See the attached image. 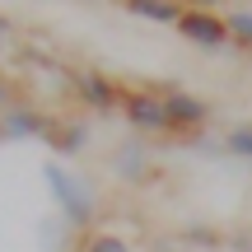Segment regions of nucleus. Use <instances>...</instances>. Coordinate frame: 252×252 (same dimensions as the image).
Returning a JSON list of instances; mask_svg holds the SVG:
<instances>
[{
	"mask_svg": "<svg viewBox=\"0 0 252 252\" xmlns=\"http://www.w3.org/2000/svg\"><path fill=\"white\" fill-rule=\"evenodd\" d=\"M42 178H47V191H52L56 210H61V220L70 229H89L94 220H98V196H94V187L80 173H65L61 163H47Z\"/></svg>",
	"mask_w": 252,
	"mask_h": 252,
	"instance_id": "nucleus-1",
	"label": "nucleus"
},
{
	"mask_svg": "<svg viewBox=\"0 0 252 252\" xmlns=\"http://www.w3.org/2000/svg\"><path fill=\"white\" fill-rule=\"evenodd\" d=\"M122 112L135 131L154 135V131H168V112H163V94H145V89H126L122 94Z\"/></svg>",
	"mask_w": 252,
	"mask_h": 252,
	"instance_id": "nucleus-2",
	"label": "nucleus"
},
{
	"mask_svg": "<svg viewBox=\"0 0 252 252\" xmlns=\"http://www.w3.org/2000/svg\"><path fill=\"white\" fill-rule=\"evenodd\" d=\"M178 33L187 37L191 47H206V52H215V47L229 42V24L220 14H210V9H182Z\"/></svg>",
	"mask_w": 252,
	"mask_h": 252,
	"instance_id": "nucleus-3",
	"label": "nucleus"
},
{
	"mask_svg": "<svg viewBox=\"0 0 252 252\" xmlns=\"http://www.w3.org/2000/svg\"><path fill=\"white\" fill-rule=\"evenodd\" d=\"M163 112H168V131H196V126L210 122V103L196 98V94H163Z\"/></svg>",
	"mask_w": 252,
	"mask_h": 252,
	"instance_id": "nucleus-4",
	"label": "nucleus"
},
{
	"mask_svg": "<svg viewBox=\"0 0 252 252\" xmlns=\"http://www.w3.org/2000/svg\"><path fill=\"white\" fill-rule=\"evenodd\" d=\"M52 122L56 117H47V112H37V108H5L0 112V135L5 140H37V135H47L52 131Z\"/></svg>",
	"mask_w": 252,
	"mask_h": 252,
	"instance_id": "nucleus-5",
	"label": "nucleus"
},
{
	"mask_svg": "<svg viewBox=\"0 0 252 252\" xmlns=\"http://www.w3.org/2000/svg\"><path fill=\"white\" fill-rule=\"evenodd\" d=\"M75 89L94 112H117L122 108V89L108 80L103 70H75Z\"/></svg>",
	"mask_w": 252,
	"mask_h": 252,
	"instance_id": "nucleus-6",
	"label": "nucleus"
},
{
	"mask_svg": "<svg viewBox=\"0 0 252 252\" xmlns=\"http://www.w3.org/2000/svg\"><path fill=\"white\" fill-rule=\"evenodd\" d=\"M112 173L126 182H145V173H150V154H145L140 140H126L117 145V154H112Z\"/></svg>",
	"mask_w": 252,
	"mask_h": 252,
	"instance_id": "nucleus-7",
	"label": "nucleus"
},
{
	"mask_svg": "<svg viewBox=\"0 0 252 252\" xmlns=\"http://www.w3.org/2000/svg\"><path fill=\"white\" fill-rule=\"evenodd\" d=\"M122 5H126V14L150 19V24H173V28H178V19H182L178 0H122Z\"/></svg>",
	"mask_w": 252,
	"mask_h": 252,
	"instance_id": "nucleus-8",
	"label": "nucleus"
},
{
	"mask_svg": "<svg viewBox=\"0 0 252 252\" xmlns=\"http://www.w3.org/2000/svg\"><path fill=\"white\" fill-rule=\"evenodd\" d=\"M47 140H52L56 154H80L84 145H89V126H84V122H52Z\"/></svg>",
	"mask_w": 252,
	"mask_h": 252,
	"instance_id": "nucleus-9",
	"label": "nucleus"
},
{
	"mask_svg": "<svg viewBox=\"0 0 252 252\" xmlns=\"http://www.w3.org/2000/svg\"><path fill=\"white\" fill-rule=\"evenodd\" d=\"M224 24H229V42H238L243 52H252V9H234Z\"/></svg>",
	"mask_w": 252,
	"mask_h": 252,
	"instance_id": "nucleus-10",
	"label": "nucleus"
},
{
	"mask_svg": "<svg viewBox=\"0 0 252 252\" xmlns=\"http://www.w3.org/2000/svg\"><path fill=\"white\" fill-rule=\"evenodd\" d=\"M178 238H182L187 248H224V234H215L210 224H187Z\"/></svg>",
	"mask_w": 252,
	"mask_h": 252,
	"instance_id": "nucleus-11",
	"label": "nucleus"
},
{
	"mask_svg": "<svg viewBox=\"0 0 252 252\" xmlns=\"http://www.w3.org/2000/svg\"><path fill=\"white\" fill-rule=\"evenodd\" d=\"M80 252H131V248H126L122 234H89L80 243Z\"/></svg>",
	"mask_w": 252,
	"mask_h": 252,
	"instance_id": "nucleus-12",
	"label": "nucleus"
},
{
	"mask_svg": "<svg viewBox=\"0 0 252 252\" xmlns=\"http://www.w3.org/2000/svg\"><path fill=\"white\" fill-rule=\"evenodd\" d=\"M224 150L238 154V159H252V126H234L229 140H224Z\"/></svg>",
	"mask_w": 252,
	"mask_h": 252,
	"instance_id": "nucleus-13",
	"label": "nucleus"
},
{
	"mask_svg": "<svg viewBox=\"0 0 252 252\" xmlns=\"http://www.w3.org/2000/svg\"><path fill=\"white\" fill-rule=\"evenodd\" d=\"M178 5H182V0H178ZM220 5H229V0H187V9H210V14H215Z\"/></svg>",
	"mask_w": 252,
	"mask_h": 252,
	"instance_id": "nucleus-14",
	"label": "nucleus"
},
{
	"mask_svg": "<svg viewBox=\"0 0 252 252\" xmlns=\"http://www.w3.org/2000/svg\"><path fill=\"white\" fill-rule=\"evenodd\" d=\"M5 108H14V89H9L5 75H0V112H5Z\"/></svg>",
	"mask_w": 252,
	"mask_h": 252,
	"instance_id": "nucleus-15",
	"label": "nucleus"
},
{
	"mask_svg": "<svg viewBox=\"0 0 252 252\" xmlns=\"http://www.w3.org/2000/svg\"><path fill=\"white\" fill-rule=\"evenodd\" d=\"M9 33H14V19H9V14H0V37H9Z\"/></svg>",
	"mask_w": 252,
	"mask_h": 252,
	"instance_id": "nucleus-16",
	"label": "nucleus"
},
{
	"mask_svg": "<svg viewBox=\"0 0 252 252\" xmlns=\"http://www.w3.org/2000/svg\"><path fill=\"white\" fill-rule=\"evenodd\" d=\"M0 140H5V135H0Z\"/></svg>",
	"mask_w": 252,
	"mask_h": 252,
	"instance_id": "nucleus-17",
	"label": "nucleus"
}]
</instances>
